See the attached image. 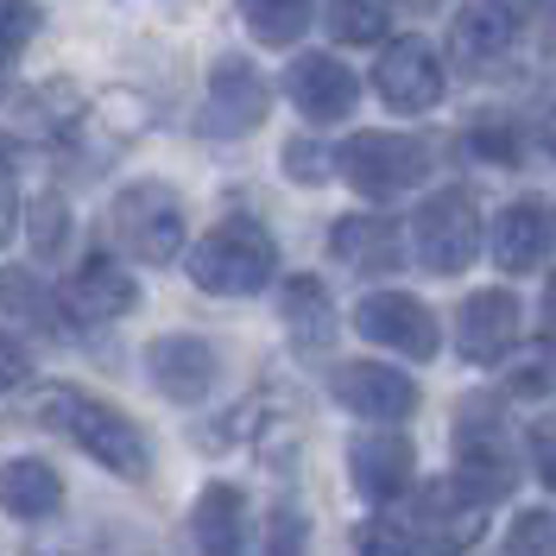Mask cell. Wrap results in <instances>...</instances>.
Returning a JSON list of instances; mask_svg holds the SVG:
<instances>
[{"label": "cell", "instance_id": "cell-34", "mask_svg": "<svg viewBox=\"0 0 556 556\" xmlns=\"http://www.w3.org/2000/svg\"><path fill=\"white\" fill-rule=\"evenodd\" d=\"M544 329H551V342H556V278L544 285Z\"/></svg>", "mask_w": 556, "mask_h": 556}, {"label": "cell", "instance_id": "cell-16", "mask_svg": "<svg viewBox=\"0 0 556 556\" xmlns=\"http://www.w3.org/2000/svg\"><path fill=\"white\" fill-rule=\"evenodd\" d=\"M139 304V285L127 266H114L108 253H89L64 285V311L83 316V323H114V316H127Z\"/></svg>", "mask_w": 556, "mask_h": 556}, {"label": "cell", "instance_id": "cell-21", "mask_svg": "<svg viewBox=\"0 0 556 556\" xmlns=\"http://www.w3.org/2000/svg\"><path fill=\"white\" fill-rule=\"evenodd\" d=\"M0 506L13 519H58L64 513V475L38 455H13V462H0Z\"/></svg>", "mask_w": 556, "mask_h": 556}, {"label": "cell", "instance_id": "cell-33", "mask_svg": "<svg viewBox=\"0 0 556 556\" xmlns=\"http://www.w3.org/2000/svg\"><path fill=\"white\" fill-rule=\"evenodd\" d=\"M13 228H20V190H13V165L0 159V247L13 241Z\"/></svg>", "mask_w": 556, "mask_h": 556}, {"label": "cell", "instance_id": "cell-14", "mask_svg": "<svg viewBox=\"0 0 556 556\" xmlns=\"http://www.w3.org/2000/svg\"><path fill=\"white\" fill-rule=\"evenodd\" d=\"M146 367H152V386L177 405H203L215 392V348L203 336H159L146 348Z\"/></svg>", "mask_w": 556, "mask_h": 556}, {"label": "cell", "instance_id": "cell-18", "mask_svg": "<svg viewBox=\"0 0 556 556\" xmlns=\"http://www.w3.org/2000/svg\"><path fill=\"white\" fill-rule=\"evenodd\" d=\"M329 253L348 273H399L405 266V241H399L392 215H342L329 235Z\"/></svg>", "mask_w": 556, "mask_h": 556}, {"label": "cell", "instance_id": "cell-15", "mask_svg": "<svg viewBox=\"0 0 556 556\" xmlns=\"http://www.w3.org/2000/svg\"><path fill=\"white\" fill-rule=\"evenodd\" d=\"M493 266L500 273H538L544 266V253H551V208L538 203V197H519V203H506L493 215Z\"/></svg>", "mask_w": 556, "mask_h": 556}, {"label": "cell", "instance_id": "cell-17", "mask_svg": "<svg viewBox=\"0 0 556 556\" xmlns=\"http://www.w3.org/2000/svg\"><path fill=\"white\" fill-rule=\"evenodd\" d=\"M348 468H354V486L367 500H399L417 475V450L399 430H367V437L348 443Z\"/></svg>", "mask_w": 556, "mask_h": 556}, {"label": "cell", "instance_id": "cell-6", "mask_svg": "<svg viewBox=\"0 0 556 556\" xmlns=\"http://www.w3.org/2000/svg\"><path fill=\"white\" fill-rule=\"evenodd\" d=\"M336 165L361 197H405L430 172V146L412 134H354L336 152Z\"/></svg>", "mask_w": 556, "mask_h": 556}, {"label": "cell", "instance_id": "cell-3", "mask_svg": "<svg viewBox=\"0 0 556 556\" xmlns=\"http://www.w3.org/2000/svg\"><path fill=\"white\" fill-rule=\"evenodd\" d=\"M108 235L127 247L139 266H172L184 253V235H190L184 197L165 190V184H127L108 208Z\"/></svg>", "mask_w": 556, "mask_h": 556}, {"label": "cell", "instance_id": "cell-5", "mask_svg": "<svg viewBox=\"0 0 556 556\" xmlns=\"http://www.w3.org/2000/svg\"><path fill=\"white\" fill-rule=\"evenodd\" d=\"M412 247H417V266L437 278H455L462 266H475V253H481V203H475V190L450 184V190L424 197L412 222Z\"/></svg>", "mask_w": 556, "mask_h": 556}, {"label": "cell", "instance_id": "cell-23", "mask_svg": "<svg viewBox=\"0 0 556 556\" xmlns=\"http://www.w3.org/2000/svg\"><path fill=\"white\" fill-rule=\"evenodd\" d=\"M0 311H13L26 329H38V336H58V329H64V298H51L26 266H7V273H0Z\"/></svg>", "mask_w": 556, "mask_h": 556}, {"label": "cell", "instance_id": "cell-19", "mask_svg": "<svg viewBox=\"0 0 556 556\" xmlns=\"http://www.w3.org/2000/svg\"><path fill=\"white\" fill-rule=\"evenodd\" d=\"M513 38H519V13H513L506 0H468L450 20V51L462 64H493V58H506Z\"/></svg>", "mask_w": 556, "mask_h": 556}, {"label": "cell", "instance_id": "cell-36", "mask_svg": "<svg viewBox=\"0 0 556 556\" xmlns=\"http://www.w3.org/2000/svg\"><path fill=\"white\" fill-rule=\"evenodd\" d=\"M551 146H556V139H551Z\"/></svg>", "mask_w": 556, "mask_h": 556}, {"label": "cell", "instance_id": "cell-25", "mask_svg": "<svg viewBox=\"0 0 556 556\" xmlns=\"http://www.w3.org/2000/svg\"><path fill=\"white\" fill-rule=\"evenodd\" d=\"M26 241H33V253H38V260L64 253V241H70V203L58 197V190H45V197H33V208H26Z\"/></svg>", "mask_w": 556, "mask_h": 556}, {"label": "cell", "instance_id": "cell-13", "mask_svg": "<svg viewBox=\"0 0 556 556\" xmlns=\"http://www.w3.org/2000/svg\"><path fill=\"white\" fill-rule=\"evenodd\" d=\"M336 399H342L354 417H374V424H399V417L417 412V386L399 374V367H374V361H348L336 367Z\"/></svg>", "mask_w": 556, "mask_h": 556}, {"label": "cell", "instance_id": "cell-24", "mask_svg": "<svg viewBox=\"0 0 556 556\" xmlns=\"http://www.w3.org/2000/svg\"><path fill=\"white\" fill-rule=\"evenodd\" d=\"M241 20L260 45H298L316 20V0H241Z\"/></svg>", "mask_w": 556, "mask_h": 556}, {"label": "cell", "instance_id": "cell-2", "mask_svg": "<svg viewBox=\"0 0 556 556\" xmlns=\"http://www.w3.org/2000/svg\"><path fill=\"white\" fill-rule=\"evenodd\" d=\"M273 273H278V241L253 215H228L190 247V278L215 298H253V291L273 285Z\"/></svg>", "mask_w": 556, "mask_h": 556}, {"label": "cell", "instance_id": "cell-4", "mask_svg": "<svg viewBox=\"0 0 556 556\" xmlns=\"http://www.w3.org/2000/svg\"><path fill=\"white\" fill-rule=\"evenodd\" d=\"M455 481L486 506L519 486V443H513L506 417H493V405H462L455 412Z\"/></svg>", "mask_w": 556, "mask_h": 556}, {"label": "cell", "instance_id": "cell-30", "mask_svg": "<svg viewBox=\"0 0 556 556\" xmlns=\"http://www.w3.org/2000/svg\"><path fill=\"white\" fill-rule=\"evenodd\" d=\"M525 450H531V468H538V481L556 486V417H538V424L525 430Z\"/></svg>", "mask_w": 556, "mask_h": 556}, {"label": "cell", "instance_id": "cell-26", "mask_svg": "<svg viewBox=\"0 0 556 556\" xmlns=\"http://www.w3.org/2000/svg\"><path fill=\"white\" fill-rule=\"evenodd\" d=\"M392 26V7L386 0H336L329 7V33L342 45H367V38H386Z\"/></svg>", "mask_w": 556, "mask_h": 556}, {"label": "cell", "instance_id": "cell-11", "mask_svg": "<svg viewBox=\"0 0 556 556\" xmlns=\"http://www.w3.org/2000/svg\"><path fill=\"white\" fill-rule=\"evenodd\" d=\"M285 96L298 102V114H311L316 127H329V121L354 114L361 76H354L336 51H311V58H298V64L285 70Z\"/></svg>", "mask_w": 556, "mask_h": 556}, {"label": "cell", "instance_id": "cell-28", "mask_svg": "<svg viewBox=\"0 0 556 556\" xmlns=\"http://www.w3.org/2000/svg\"><path fill=\"white\" fill-rule=\"evenodd\" d=\"M354 551L361 556H417V544H412V525L405 519H367L354 531Z\"/></svg>", "mask_w": 556, "mask_h": 556}, {"label": "cell", "instance_id": "cell-7", "mask_svg": "<svg viewBox=\"0 0 556 556\" xmlns=\"http://www.w3.org/2000/svg\"><path fill=\"white\" fill-rule=\"evenodd\" d=\"M412 544L430 556H468L486 531V500H475L462 481H430L412 506Z\"/></svg>", "mask_w": 556, "mask_h": 556}, {"label": "cell", "instance_id": "cell-27", "mask_svg": "<svg viewBox=\"0 0 556 556\" xmlns=\"http://www.w3.org/2000/svg\"><path fill=\"white\" fill-rule=\"evenodd\" d=\"M506 556H556V513H519L506 531Z\"/></svg>", "mask_w": 556, "mask_h": 556}, {"label": "cell", "instance_id": "cell-9", "mask_svg": "<svg viewBox=\"0 0 556 556\" xmlns=\"http://www.w3.org/2000/svg\"><path fill=\"white\" fill-rule=\"evenodd\" d=\"M374 89H380V102L399 108V114H430V108L443 102V64H437V51L417 33L392 38L380 51V64H374Z\"/></svg>", "mask_w": 556, "mask_h": 556}, {"label": "cell", "instance_id": "cell-8", "mask_svg": "<svg viewBox=\"0 0 556 556\" xmlns=\"http://www.w3.org/2000/svg\"><path fill=\"white\" fill-rule=\"evenodd\" d=\"M354 329H361L367 342L405 354V361H437V348H443L437 311H430L424 298H412V291H367V298L354 304Z\"/></svg>", "mask_w": 556, "mask_h": 556}, {"label": "cell", "instance_id": "cell-32", "mask_svg": "<svg viewBox=\"0 0 556 556\" xmlns=\"http://www.w3.org/2000/svg\"><path fill=\"white\" fill-rule=\"evenodd\" d=\"M26 367H33V361H26V348L0 329V392H13V386L26 380Z\"/></svg>", "mask_w": 556, "mask_h": 556}, {"label": "cell", "instance_id": "cell-31", "mask_svg": "<svg viewBox=\"0 0 556 556\" xmlns=\"http://www.w3.org/2000/svg\"><path fill=\"white\" fill-rule=\"evenodd\" d=\"M266 556H304V519H298V513H278V519H273Z\"/></svg>", "mask_w": 556, "mask_h": 556}, {"label": "cell", "instance_id": "cell-1", "mask_svg": "<svg viewBox=\"0 0 556 556\" xmlns=\"http://www.w3.org/2000/svg\"><path fill=\"white\" fill-rule=\"evenodd\" d=\"M33 417L45 430L70 437L89 462H102L108 475H121V481H146V475H152V443H146V430H139L127 412H114L108 399L83 392V386H45L33 399Z\"/></svg>", "mask_w": 556, "mask_h": 556}, {"label": "cell", "instance_id": "cell-22", "mask_svg": "<svg viewBox=\"0 0 556 556\" xmlns=\"http://www.w3.org/2000/svg\"><path fill=\"white\" fill-rule=\"evenodd\" d=\"M285 329H291V348L298 354H316V348L336 342V298H329V285L291 278L285 285Z\"/></svg>", "mask_w": 556, "mask_h": 556}, {"label": "cell", "instance_id": "cell-10", "mask_svg": "<svg viewBox=\"0 0 556 556\" xmlns=\"http://www.w3.org/2000/svg\"><path fill=\"white\" fill-rule=\"evenodd\" d=\"M266 108H273V89H266L260 70L247 58H235V51L215 58V70H208V134L241 139L266 121Z\"/></svg>", "mask_w": 556, "mask_h": 556}, {"label": "cell", "instance_id": "cell-35", "mask_svg": "<svg viewBox=\"0 0 556 556\" xmlns=\"http://www.w3.org/2000/svg\"><path fill=\"white\" fill-rule=\"evenodd\" d=\"M405 7H437V0H405Z\"/></svg>", "mask_w": 556, "mask_h": 556}, {"label": "cell", "instance_id": "cell-12", "mask_svg": "<svg viewBox=\"0 0 556 556\" xmlns=\"http://www.w3.org/2000/svg\"><path fill=\"white\" fill-rule=\"evenodd\" d=\"M455 348L462 361L493 367L519 348V298L513 291H475L462 311H455Z\"/></svg>", "mask_w": 556, "mask_h": 556}, {"label": "cell", "instance_id": "cell-20", "mask_svg": "<svg viewBox=\"0 0 556 556\" xmlns=\"http://www.w3.org/2000/svg\"><path fill=\"white\" fill-rule=\"evenodd\" d=\"M190 538L197 556H247V493L228 481H215L197 493V513H190Z\"/></svg>", "mask_w": 556, "mask_h": 556}, {"label": "cell", "instance_id": "cell-29", "mask_svg": "<svg viewBox=\"0 0 556 556\" xmlns=\"http://www.w3.org/2000/svg\"><path fill=\"white\" fill-rule=\"evenodd\" d=\"M329 165H336V159H329L316 139H285V177H291V184H323Z\"/></svg>", "mask_w": 556, "mask_h": 556}]
</instances>
